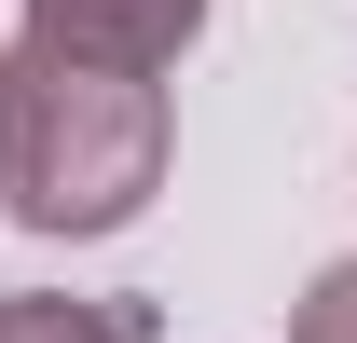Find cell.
I'll return each mask as SVG.
<instances>
[{
    "label": "cell",
    "mask_w": 357,
    "mask_h": 343,
    "mask_svg": "<svg viewBox=\"0 0 357 343\" xmlns=\"http://www.w3.org/2000/svg\"><path fill=\"white\" fill-rule=\"evenodd\" d=\"M206 28V0H28V42H69V55H110V69H151L165 83Z\"/></svg>",
    "instance_id": "2"
},
{
    "label": "cell",
    "mask_w": 357,
    "mask_h": 343,
    "mask_svg": "<svg viewBox=\"0 0 357 343\" xmlns=\"http://www.w3.org/2000/svg\"><path fill=\"white\" fill-rule=\"evenodd\" d=\"M165 192V83L69 42L0 55V206L28 234H124Z\"/></svg>",
    "instance_id": "1"
},
{
    "label": "cell",
    "mask_w": 357,
    "mask_h": 343,
    "mask_svg": "<svg viewBox=\"0 0 357 343\" xmlns=\"http://www.w3.org/2000/svg\"><path fill=\"white\" fill-rule=\"evenodd\" d=\"M289 343H357V261H330V275L289 302Z\"/></svg>",
    "instance_id": "4"
},
{
    "label": "cell",
    "mask_w": 357,
    "mask_h": 343,
    "mask_svg": "<svg viewBox=\"0 0 357 343\" xmlns=\"http://www.w3.org/2000/svg\"><path fill=\"white\" fill-rule=\"evenodd\" d=\"M0 343H151V302H69V289H28V302H0Z\"/></svg>",
    "instance_id": "3"
}]
</instances>
